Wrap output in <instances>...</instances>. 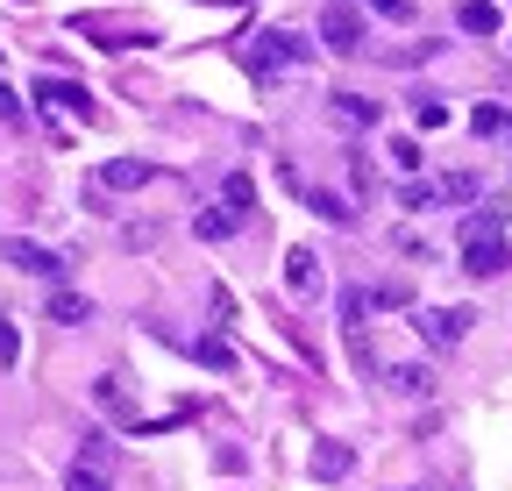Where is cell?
<instances>
[{"mask_svg":"<svg viewBox=\"0 0 512 491\" xmlns=\"http://www.w3.org/2000/svg\"><path fill=\"white\" fill-rule=\"evenodd\" d=\"M15 356H22V335H15L8 321H0V363H15Z\"/></svg>","mask_w":512,"mask_h":491,"instance_id":"d4e9b609","label":"cell"},{"mask_svg":"<svg viewBox=\"0 0 512 491\" xmlns=\"http://www.w3.org/2000/svg\"><path fill=\"white\" fill-rule=\"evenodd\" d=\"M0 121H22V100H15L8 86H0Z\"/></svg>","mask_w":512,"mask_h":491,"instance_id":"484cf974","label":"cell"},{"mask_svg":"<svg viewBox=\"0 0 512 491\" xmlns=\"http://www.w3.org/2000/svg\"><path fill=\"white\" fill-rule=\"evenodd\" d=\"M306 207L320 214V221H335V228H349L356 214H349V200H335V193H306Z\"/></svg>","mask_w":512,"mask_h":491,"instance_id":"ac0fdd59","label":"cell"},{"mask_svg":"<svg viewBox=\"0 0 512 491\" xmlns=\"http://www.w3.org/2000/svg\"><path fill=\"white\" fill-rule=\"evenodd\" d=\"M463 271L470 278H498V271H512V250L505 242H463Z\"/></svg>","mask_w":512,"mask_h":491,"instance_id":"ba28073f","label":"cell"},{"mask_svg":"<svg viewBox=\"0 0 512 491\" xmlns=\"http://www.w3.org/2000/svg\"><path fill=\"white\" fill-rule=\"evenodd\" d=\"M64 491H107V477H100V470H79V463H72V470H64Z\"/></svg>","mask_w":512,"mask_h":491,"instance_id":"603a6c76","label":"cell"},{"mask_svg":"<svg viewBox=\"0 0 512 491\" xmlns=\"http://www.w3.org/2000/svg\"><path fill=\"white\" fill-rule=\"evenodd\" d=\"M50 321H57V328H79V321H93V299L57 285V292H50Z\"/></svg>","mask_w":512,"mask_h":491,"instance_id":"8fae6325","label":"cell"},{"mask_svg":"<svg viewBox=\"0 0 512 491\" xmlns=\"http://www.w3.org/2000/svg\"><path fill=\"white\" fill-rule=\"evenodd\" d=\"M150 178H157V164H150V157H114V164H100L93 193H136V186H150Z\"/></svg>","mask_w":512,"mask_h":491,"instance_id":"5b68a950","label":"cell"},{"mask_svg":"<svg viewBox=\"0 0 512 491\" xmlns=\"http://www.w3.org/2000/svg\"><path fill=\"white\" fill-rule=\"evenodd\" d=\"M370 15H384V22H413V0H363Z\"/></svg>","mask_w":512,"mask_h":491,"instance_id":"7402d4cb","label":"cell"},{"mask_svg":"<svg viewBox=\"0 0 512 491\" xmlns=\"http://www.w3.org/2000/svg\"><path fill=\"white\" fill-rule=\"evenodd\" d=\"M349 463H356V456H349V449H342V442H320V449H313V463H306V470H313V477H320V484H335V477H349Z\"/></svg>","mask_w":512,"mask_h":491,"instance_id":"7c38bea8","label":"cell"},{"mask_svg":"<svg viewBox=\"0 0 512 491\" xmlns=\"http://www.w3.org/2000/svg\"><path fill=\"white\" fill-rule=\"evenodd\" d=\"M192 235H200V242H228V235H235V214H228V207H207L200 221H192Z\"/></svg>","mask_w":512,"mask_h":491,"instance_id":"2e32d148","label":"cell"},{"mask_svg":"<svg viewBox=\"0 0 512 491\" xmlns=\"http://www.w3.org/2000/svg\"><path fill=\"white\" fill-rule=\"evenodd\" d=\"M456 22H463V36H498V0H463Z\"/></svg>","mask_w":512,"mask_h":491,"instance_id":"4fadbf2b","label":"cell"},{"mask_svg":"<svg viewBox=\"0 0 512 491\" xmlns=\"http://www.w3.org/2000/svg\"><path fill=\"white\" fill-rule=\"evenodd\" d=\"M470 129H477V136H512V107H498V100H484V107L470 114Z\"/></svg>","mask_w":512,"mask_h":491,"instance_id":"9a60e30c","label":"cell"},{"mask_svg":"<svg viewBox=\"0 0 512 491\" xmlns=\"http://www.w3.org/2000/svg\"><path fill=\"white\" fill-rule=\"evenodd\" d=\"M285 292H292V299H313V292H320V257L306 250V242H299V250H285Z\"/></svg>","mask_w":512,"mask_h":491,"instance_id":"52a82bcc","label":"cell"},{"mask_svg":"<svg viewBox=\"0 0 512 491\" xmlns=\"http://www.w3.org/2000/svg\"><path fill=\"white\" fill-rule=\"evenodd\" d=\"M463 242H505V207L484 200L477 214H463Z\"/></svg>","mask_w":512,"mask_h":491,"instance_id":"9c48e42d","label":"cell"},{"mask_svg":"<svg viewBox=\"0 0 512 491\" xmlns=\"http://www.w3.org/2000/svg\"><path fill=\"white\" fill-rule=\"evenodd\" d=\"M192 356H200V363H214V371H235V349H228L221 335H207V342H192Z\"/></svg>","mask_w":512,"mask_h":491,"instance_id":"ffe728a7","label":"cell"},{"mask_svg":"<svg viewBox=\"0 0 512 491\" xmlns=\"http://www.w3.org/2000/svg\"><path fill=\"white\" fill-rule=\"evenodd\" d=\"M413 121H420V129H448V100H434V93H427V100L413 107Z\"/></svg>","mask_w":512,"mask_h":491,"instance_id":"44dd1931","label":"cell"},{"mask_svg":"<svg viewBox=\"0 0 512 491\" xmlns=\"http://www.w3.org/2000/svg\"><path fill=\"white\" fill-rule=\"evenodd\" d=\"M285 65H306V43L292 36V29H264L256 36V50H249V72H285Z\"/></svg>","mask_w":512,"mask_h":491,"instance_id":"6da1fadb","label":"cell"},{"mask_svg":"<svg viewBox=\"0 0 512 491\" xmlns=\"http://www.w3.org/2000/svg\"><path fill=\"white\" fill-rule=\"evenodd\" d=\"M36 100H50V107H64V114H79V121H100V107H93V93H86L79 79H36Z\"/></svg>","mask_w":512,"mask_h":491,"instance_id":"8992f818","label":"cell"},{"mask_svg":"<svg viewBox=\"0 0 512 491\" xmlns=\"http://www.w3.org/2000/svg\"><path fill=\"white\" fill-rule=\"evenodd\" d=\"M477 193H484V178H477V171H448L441 186H434V200H456V207H463V200H477Z\"/></svg>","mask_w":512,"mask_h":491,"instance_id":"5bb4252c","label":"cell"},{"mask_svg":"<svg viewBox=\"0 0 512 491\" xmlns=\"http://www.w3.org/2000/svg\"><path fill=\"white\" fill-rule=\"evenodd\" d=\"M392 164H399V171H420L427 157H420V143H413V136H399V143H392Z\"/></svg>","mask_w":512,"mask_h":491,"instance_id":"cb8c5ba5","label":"cell"},{"mask_svg":"<svg viewBox=\"0 0 512 491\" xmlns=\"http://www.w3.org/2000/svg\"><path fill=\"white\" fill-rule=\"evenodd\" d=\"M328 114L342 121V129H377V100H363V93H335Z\"/></svg>","mask_w":512,"mask_h":491,"instance_id":"30bf717a","label":"cell"},{"mask_svg":"<svg viewBox=\"0 0 512 491\" xmlns=\"http://www.w3.org/2000/svg\"><path fill=\"white\" fill-rule=\"evenodd\" d=\"M320 43H328L335 57H356L363 50V15L349 8V0H328V15H320Z\"/></svg>","mask_w":512,"mask_h":491,"instance_id":"7a4b0ae2","label":"cell"},{"mask_svg":"<svg viewBox=\"0 0 512 491\" xmlns=\"http://www.w3.org/2000/svg\"><path fill=\"white\" fill-rule=\"evenodd\" d=\"M392 392H406V399H427L434 385H427V371H420V363H399V371H392Z\"/></svg>","mask_w":512,"mask_h":491,"instance_id":"d6986e66","label":"cell"},{"mask_svg":"<svg viewBox=\"0 0 512 491\" xmlns=\"http://www.w3.org/2000/svg\"><path fill=\"white\" fill-rule=\"evenodd\" d=\"M221 207H228V214H249V207H256V186H249L242 171H228V186H221Z\"/></svg>","mask_w":512,"mask_h":491,"instance_id":"e0dca14e","label":"cell"},{"mask_svg":"<svg viewBox=\"0 0 512 491\" xmlns=\"http://www.w3.org/2000/svg\"><path fill=\"white\" fill-rule=\"evenodd\" d=\"M0 250H8V264H15V271H29V278H50V285L64 278V257H57V250H43V242H29V235H8Z\"/></svg>","mask_w":512,"mask_h":491,"instance_id":"3957f363","label":"cell"},{"mask_svg":"<svg viewBox=\"0 0 512 491\" xmlns=\"http://www.w3.org/2000/svg\"><path fill=\"white\" fill-rule=\"evenodd\" d=\"M470 335V314H463V306H427V314H420V342L427 349H456Z\"/></svg>","mask_w":512,"mask_h":491,"instance_id":"277c9868","label":"cell"}]
</instances>
